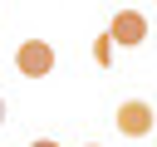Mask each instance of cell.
<instances>
[{"mask_svg":"<svg viewBox=\"0 0 157 147\" xmlns=\"http://www.w3.org/2000/svg\"><path fill=\"white\" fill-rule=\"evenodd\" d=\"M15 69H20L25 78H44V74L54 69V49H49L44 39H25V44L15 49Z\"/></svg>","mask_w":157,"mask_h":147,"instance_id":"1","label":"cell"},{"mask_svg":"<svg viewBox=\"0 0 157 147\" xmlns=\"http://www.w3.org/2000/svg\"><path fill=\"white\" fill-rule=\"evenodd\" d=\"M108 39H113V44H128V49L142 44V39H147V15H137V10H118L113 24H108Z\"/></svg>","mask_w":157,"mask_h":147,"instance_id":"2","label":"cell"},{"mask_svg":"<svg viewBox=\"0 0 157 147\" xmlns=\"http://www.w3.org/2000/svg\"><path fill=\"white\" fill-rule=\"evenodd\" d=\"M118 132H123V137H142V132H152V103H142V98L123 103V108H118Z\"/></svg>","mask_w":157,"mask_h":147,"instance_id":"3","label":"cell"},{"mask_svg":"<svg viewBox=\"0 0 157 147\" xmlns=\"http://www.w3.org/2000/svg\"><path fill=\"white\" fill-rule=\"evenodd\" d=\"M93 64H103V69L113 64V39H108V34H103V39H93Z\"/></svg>","mask_w":157,"mask_h":147,"instance_id":"4","label":"cell"},{"mask_svg":"<svg viewBox=\"0 0 157 147\" xmlns=\"http://www.w3.org/2000/svg\"><path fill=\"white\" fill-rule=\"evenodd\" d=\"M29 147H59V142H49V137H39V142H29Z\"/></svg>","mask_w":157,"mask_h":147,"instance_id":"5","label":"cell"},{"mask_svg":"<svg viewBox=\"0 0 157 147\" xmlns=\"http://www.w3.org/2000/svg\"><path fill=\"white\" fill-rule=\"evenodd\" d=\"M0 123H5V98H0Z\"/></svg>","mask_w":157,"mask_h":147,"instance_id":"6","label":"cell"},{"mask_svg":"<svg viewBox=\"0 0 157 147\" xmlns=\"http://www.w3.org/2000/svg\"><path fill=\"white\" fill-rule=\"evenodd\" d=\"M88 147H98V142H88Z\"/></svg>","mask_w":157,"mask_h":147,"instance_id":"7","label":"cell"}]
</instances>
